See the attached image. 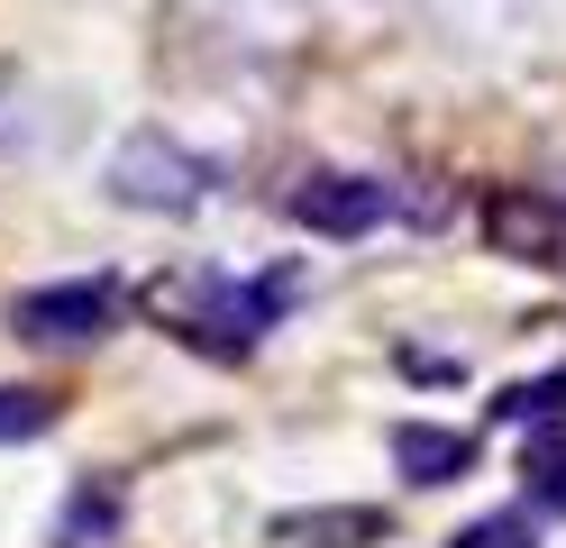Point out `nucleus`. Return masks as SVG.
<instances>
[{
  "instance_id": "f257e3e1",
  "label": "nucleus",
  "mask_w": 566,
  "mask_h": 548,
  "mask_svg": "<svg viewBox=\"0 0 566 548\" xmlns=\"http://www.w3.org/2000/svg\"><path fill=\"white\" fill-rule=\"evenodd\" d=\"M147 311L174 348H192L210 365H247L265 348V329L293 311V275H156Z\"/></svg>"
},
{
  "instance_id": "f03ea898",
  "label": "nucleus",
  "mask_w": 566,
  "mask_h": 548,
  "mask_svg": "<svg viewBox=\"0 0 566 548\" xmlns=\"http://www.w3.org/2000/svg\"><path fill=\"white\" fill-rule=\"evenodd\" d=\"M101 193H111L119 210L184 219V210H201L210 193H220V165H210L201 146L165 137V128H128V137L111 146V165H101Z\"/></svg>"
},
{
  "instance_id": "7ed1b4c3",
  "label": "nucleus",
  "mask_w": 566,
  "mask_h": 548,
  "mask_svg": "<svg viewBox=\"0 0 566 548\" xmlns=\"http://www.w3.org/2000/svg\"><path fill=\"white\" fill-rule=\"evenodd\" d=\"M128 311V292L111 275H64V283H28L19 302H10V339L28 348H92V339H111Z\"/></svg>"
},
{
  "instance_id": "20e7f679",
  "label": "nucleus",
  "mask_w": 566,
  "mask_h": 548,
  "mask_svg": "<svg viewBox=\"0 0 566 548\" xmlns=\"http://www.w3.org/2000/svg\"><path fill=\"white\" fill-rule=\"evenodd\" d=\"M402 210V183L384 174H302L293 183V229L311 238H375Z\"/></svg>"
},
{
  "instance_id": "39448f33",
  "label": "nucleus",
  "mask_w": 566,
  "mask_h": 548,
  "mask_svg": "<svg viewBox=\"0 0 566 548\" xmlns=\"http://www.w3.org/2000/svg\"><path fill=\"white\" fill-rule=\"evenodd\" d=\"M265 548H394L384 503H293L265 521Z\"/></svg>"
},
{
  "instance_id": "423d86ee",
  "label": "nucleus",
  "mask_w": 566,
  "mask_h": 548,
  "mask_svg": "<svg viewBox=\"0 0 566 548\" xmlns=\"http://www.w3.org/2000/svg\"><path fill=\"white\" fill-rule=\"evenodd\" d=\"M484 238L493 256H512V266H557V201L548 193H521V183H503V193H484Z\"/></svg>"
},
{
  "instance_id": "0eeeda50",
  "label": "nucleus",
  "mask_w": 566,
  "mask_h": 548,
  "mask_svg": "<svg viewBox=\"0 0 566 548\" xmlns=\"http://www.w3.org/2000/svg\"><path fill=\"white\" fill-rule=\"evenodd\" d=\"M394 475L411 485H457V475H475V430H448V421H394Z\"/></svg>"
},
{
  "instance_id": "6e6552de",
  "label": "nucleus",
  "mask_w": 566,
  "mask_h": 548,
  "mask_svg": "<svg viewBox=\"0 0 566 548\" xmlns=\"http://www.w3.org/2000/svg\"><path fill=\"white\" fill-rule=\"evenodd\" d=\"M119 521H128L119 475H74V494H64V521H55V548H111Z\"/></svg>"
},
{
  "instance_id": "1a4fd4ad",
  "label": "nucleus",
  "mask_w": 566,
  "mask_h": 548,
  "mask_svg": "<svg viewBox=\"0 0 566 548\" xmlns=\"http://www.w3.org/2000/svg\"><path fill=\"white\" fill-rule=\"evenodd\" d=\"M521 503L548 511V521H566V421H539L521 448Z\"/></svg>"
},
{
  "instance_id": "9d476101",
  "label": "nucleus",
  "mask_w": 566,
  "mask_h": 548,
  "mask_svg": "<svg viewBox=\"0 0 566 548\" xmlns=\"http://www.w3.org/2000/svg\"><path fill=\"white\" fill-rule=\"evenodd\" d=\"M493 421H530V430L566 421V356L548 365V375H530V384H503V393H493Z\"/></svg>"
},
{
  "instance_id": "9b49d317",
  "label": "nucleus",
  "mask_w": 566,
  "mask_h": 548,
  "mask_svg": "<svg viewBox=\"0 0 566 548\" xmlns=\"http://www.w3.org/2000/svg\"><path fill=\"white\" fill-rule=\"evenodd\" d=\"M64 402L46 384H0V448H19V438H46Z\"/></svg>"
},
{
  "instance_id": "f8f14e48",
  "label": "nucleus",
  "mask_w": 566,
  "mask_h": 548,
  "mask_svg": "<svg viewBox=\"0 0 566 548\" xmlns=\"http://www.w3.org/2000/svg\"><path fill=\"white\" fill-rule=\"evenodd\" d=\"M448 548H539V511L512 503V511H484V521H467Z\"/></svg>"
},
{
  "instance_id": "ddd939ff",
  "label": "nucleus",
  "mask_w": 566,
  "mask_h": 548,
  "mask_svg": "<svg viewBox=\"0 0 566 548\" xmlns=\"http://www.w3.org/2000/svg\"><path fill=\"white\" fill-rule=\"evenodd\" d=\"M19 137V83H10V64H0V146Z\"/></svg>"
}]
</instances>
